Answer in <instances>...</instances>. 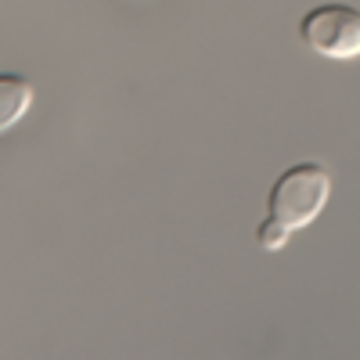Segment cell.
Segmentation results:
<instances>
[{"label": "cell", "instance_id": "277c9868", "mask_svg": "<svg viewBox=\"0 0 360 360\" xmlns=\"http://www.w3.org/2000/svg\"><path fill=\"white\" fill-rule=\"evenodd\" d=\"M288 231L281 227V224H274L270 217H263L259 220V227H256V245L263 249V252H278V249H285L288 245Z\"/></svg>", "mask_w": 360, "mask_h": 360}, {"label": "cell", "instance_id": "3957f363", "mask_svg": "<svg viewBox=\"0 0 360 360\" xmlns=\"http://www.w3.org/2000/svg\"><path fill=\"white\" fill-rule=\"evenodd\" d=\"M29 105H33V83L25 76H0V134L15 130Z\"/></svg>", "mask_w": 360, "mask_h": 360}, {"label": "cell", "instance_id": "7a4b0ae2", "mask_svg": "<svg viewBox=\"0 0 360 360\" xmlns=\"http://www.w3.org/2000/svg\"><path fill=\"white\" fill-rule=\"evenodd\" d=\"M299 40L314 54L328 62H353L360 58V8L342 4V0H328L314 4L299 18Z\"/></svg>", "mask_w": 360, "mask_h": 360}, {"label": "cell", "instance_id": "6da1fadb", "mask_svg": "<svg viewBox=\"0 0 360 360\" xmlns=\"http://www.w3.org/2000/svg\"><path fill=\"white\" fill-rule=\"evenodd\" d=\"M328 198H332V173L321 162H295L278 173V180L266 191V217L281 224L288 234L314 224Z\"/></svg>", "mask_w": 360, "mask_h": 360}]
</instances>
